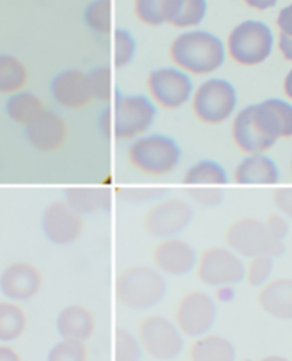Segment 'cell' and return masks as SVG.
<instances>
[{
	"label": "cell",
	"mask_w": 292,
	"mask_h": 361,
	"mask_svg": "<svg viewBox=\"0 0 292 361\" xmlns=\"http://www.w3.org/2000/svg\"><path fill=\"white\" fill-rule=\"evenodd\" d=\"M169 58L176 68L190 76H207L224 65L226 49L219 36L208 30L190 29L172 40Z\"/></svg>",
	"instance_id": "obj_1"
},
{
	"label": "cell",
	"mask_w": 292,
	"mask_h": 361,
	"mask_svg": "<svg viewBox=\"0 0 292 361\" xmlns=\"http://www.w3.org/2000/svg\"><path fill=\"white\" fill-rule=\"evenodd\" d=\"M166 293L164 276L154 265L136 264L121 269L115 279V297L130 311H146L158 305Z\"/></svg>",
	"instance_id": "obj_2"
},
{
	"label": "cell",
	"mask_w": 292,
	"mask_h": 361,
	"mask_svg": "<svg viewBox=\"0 0 292 361\" xmlns=\"http://www.w3.org/2000/svg\"><path fill=\"white\" fill-rule=\"evenodd\" d=\"M178 142L162 133H150L135 140L128 148V161L138 172L161 178L172 173L181 162Z\"/></svg>",
	"instance_id": "obj_3"
},
{
	"label": "cell",
	"mask_w": 292,
	"mask_h": 361,
	"mask_svg": "<svg viewBox=\"0 0 292 361\" xmlns=\"http://www.w3.org/2000/svg\"><path fill=\"white\" fill-rule=\"evenodd\" d=\"M275 37L271 27L255 19L242 20L228 35L226 55L239 66H258L274 51Z\"/></svg>",
	"instance_id": "obj_4"
},
{
	"label": "cell",
	"mask_w": 292,
	"mask_h": 361,
	"mask_svg": "<svg viewBox=\"0 0 292 361\" xmlns=\"http://www.w3.org/2000/svg\"><path fill=\"white\" fill-rule=\"evenodd\" d=\"M226 247L242 258L257 255L279 257L285 251L281 240L272 238L264 225V221L254 216H241L233 219L225 230Z\"/></svg>",
	"instance_id": "obj_5"
},
{
	"label": "cell",
	"mask_w": 292,
	"mask_h": 361,
	"mask_svg": "<svg viewBox=\"0 0 292 361\" xmlns=\"http://www.w3.org/2000/svg\"><path fill=\"white\" fill-rule=\"evenodd\" d=\"M192 112L205 125H221L236 111L238 94L235 86L222 78H209L193 90Z\"/></svg>",
	"instance_id": "obj_6"
},
{
	"label": "cell",
	"mask_w": 292,
	"mask_h": 361,
	"mask_svg": "<svg viewBox=\"0 0 292 361\" xmlns=\"http://www.w3.org/2000/svg\"><path fill=\"white\" fill-rule=\"evenodd\" d=\"M135 334L142 351L155 360H174L183 350V336L172 320L161 314H148L142 317Z\"/></svg>",
	"instance_id": "obj_7"
},
{
	"label": "cell",
	"mask_w": 292,
	"mask_h": 361,
	"mask_svg": "<svg viewBox=\"0 0 292 361\" xmlns=\"http://www.w3.org/2000/svg\"><path fill=\"white\" fill-rule=\"evenodd\" d=\"M195 276L207 287L236 286L245 279V262L228 247H208L198 254Z\"/></svg>",
	"instance_id": "obj_8"
},
{
	"label": "cell",
	"mask_w": 292,
	"mask_h": 361,
	"mask_svg": "<svg viewBox=\"0 0 292 361\" xmlns=\"http://www.w3.org/2000/svg\"><path fill=\"white\" fill-rule=\"evenodd\" d=\"M217 302L202 290L185 293L174 308V323L183 337L197 338L211 331L217 322Z\"/></svg>",
	"instance_id": "obj_9"
},
{
	"label": "cell",
	"mask_w": 292,
	"mask_h": 361,
	"mask_svg": "<svg viewBox=\"0 0 292 361\" xmlns=\"http://www.w3.org/2000/svg\"><path fill=\"white\" fill-rule=\"evenodd\" d=\"M157 105L150 97H118L114 112V133L118 141H135L148 132L157 118Z\"/></svg>",
	"instance_id": "obj_10"
},
{
	"label": "cell",
	"mask_w": 292,
	"mask_h": 361,
	"mask_svg": "<svg viewBox=\"0 0 292 361\" xmlns=\"http://www.w3.org/2000/svg\"><path fill=\"white\" fill-rule=\"evenodd\" d=\"M146 89L157 106L176 111L185 106L193 95L190 75L176 66H164L152 71L146 78Z\"/></svg>",
	"instance_id": "obj_11"
},
{
	"label": "cell",
	"mask_w": 292,
	"mask_h": 361,
	"mask_svg": "<svg viewBox=\"0 0 292 361\" xmlns=\"http://www.w3.org/2000/svg\"><path fill=\"white\" fill-rule=\"evenodd\" d=\"M192 215L193 211L188 201L178 197L164 198L143 214L142 227L146 234L158 240L176 237L188 227Z\"/></svg>",
	"instance_id": "obj_12"
},
{
	"label": "cell",
	"mask_w": 292,
	"mask_h": 361,
	"mask_svg": "<svg viewBox=\"0 0 292 361\" xmlns=\"http://www.w3.org/2000/svg\"><path fill=\"white\" fill-rule=\"evenodd\" d=\"M83 215L76 212L65 200L49 204L42 214L44 237L56 245H69L83 233Z\"/></svg>",
	"instance_id": "obj_13"
},
{
	"label": "cell",
	"mask_w": 292,
	"mask_h": 361,
	"mask_svg": "<svg viewBox=\"0 0 292 361\" xmlns=\"http://www.w3.org/2000/svg\"><path fill=\"white\" fill-rule=\"evenodd\" d=\"M151 259L162 276L183 277L195 269L198 254L186 240L169 237L158 240L152 248Z\"/></svg>",
	"instance_id": "obj_14"
},
{
	"label": "cell",
	"mask_w": 292,
	"mask_h": 361,
	"mask_svg": "<svg viewBox=\"0 0 292 361\" xmlns=\"http://www.w3.org/2000/svg\"><path fill=\"white\" fill-rule=\"evenodd\" d=\"M69 130L63 118L55 112L44 111L26 126L29 144L43 154H54L68 142Z\"/></svg>",
	"instance_id": "obj_15"
},
{
	"label": "cell",
	"mask_w": 292,
	"mask_h": 361,
	"mask_svg": "<svg viewBox=\"0 0 292 361\" xmlns=\"http://www.w3.org/2000/svg\"><path fill=\"white\" fill-rule=\"evenodd\" d=\"M231 137L235 147L245 155L267 154L276 142L261 130L254 118V106L248 105L238 111L231 126Z\"/></svg>",
	"instance_id": "obj_16"
},
{
	"label": "cell",
	"mask_w": 292,
	"mask_h": 361,
	"mask_svg": "<svg viewBox=\"0 0 292 361\" xmlns=\"http://www.w3.org/2000/svg\"><path fill=\"white\" fill-rule=\"evenodd\" d=\"M43 283L42 271L29 261H19L9 265L0 277V288L13 301L33 298L42 290Z\"/></svg>",
	"instance_id": "obj_17"
},
{
	"label": "cell",
	"mask_w": 292,
	"mask_h": 361,
	"mask_svg": "<svg viewBox=\"0 0 292 361\" xmlns=\"http://www.w3.org/2000/svg\"><path fill=\"white\" fill-rule=\"evenodd\" d=\"M254 106V118L268 138H292V104L279 98H269Z\"/></svg>",
	"instance_id": "obj_18"
},
{
	"label": "cell",
	"mask_w": 292,
	"mask_h": 361,
	"mask_svg": "<svg viewBox=\"0 0 292 361\" xmlns=\"http://www.w3.org/2000/svg\"><path fill=\"white\" fill-rule=\"evenodd\" d=\"M51 94L52 98L66 109H82L92 102L87 75L76 69L58 73L51 83Z\"/></svg>",
	"instance_id": "obj_19"
},
{
	"label": "cell",
	"mask_w": 292,
	"mask_h": 361,
	"mask_svg": "<svg viewBox=\"0 0 292 361\" xmlns=\"http://www.w3.org/2000/svg\"><path fill=\"white\" fill-rule=\"evenodd\" d=\"M257 301L269 317L284 322L292 320V279H271L260 288Z\"/></svg>",
	"instance_id": "obj_20"
},
{
	"label": "cell",
	"mask_w": 292,
	"mask_h": 361,
	"mask_svg": "<svg viewBox=\"0 0 292 361\" xmlns=\"http://www.w3.org/2000/svg\"><path fill=\"white\" fill-rule=\"evenodd\" d=\"M232 178L238 185H275L279 169L265 154L247 155L235 166Z\"/></svg>",
	"instance_id": "obj_21"
},
{
	"label": "cell",
	"mask_w": 292,
	"mask_h": 361,
	"mask_svg": "<svg viewBox=\"0 0 292 361\" xmlns=\"http://www.w3.org/2000/svg\"><path fill=\"white\" fill-rule=\"evenodd\" d=\"M56 330L62 338L86 343L96 331V317L87 307L71 304L63 307L58 314Z\"/></svg>",
	"instance_id": "obj_22"
},
{
	"label": "cell",
	"mask_w": 292,
	"mask_h": 361,
	"mask_svg": "<svg viewBox=\"0 0 292 361\" xmlns=\"http://www.w3.org/2000/svg\"><path fill=\"white\" fill-rule=\"evenodd\" d=\"M189 361H235L236 350L224 336L207 333L193 338L188 350Z\"/></svg>",
	"instance_id": "obj_23"
},
{
	"label": "cell",
	"mask_w": 292,
	"mask_h": 361,
	"mask_svg": "<svg viewBox=\"0 0 292 361\" xmlns=\"http://www.w3.org/2000/svg\"><path fill=\"white\" fill-rule=\"evenodd\" d=\"M65 201L80 215H87L108 209L111 192L105 187H75L65 191Z\"/></svg>",
	"instance_id": "obj_24"
},
{
	"label": "cell",
	"mask_w": 292,
	"mask_h": 361,
	"mask_svg": "<svg viewBox=\"0 0 292 361\" xmlns=\"http://www.w3.org/2000/svg\"><path fill=\"white\" fill-rule=\"evenodd\" d=\"M181 0H133V13L146 26L171 23L175 18Z\"/></svg>",
	"instance_id": "obj_25"
},
{
	"label": "cell",
	"mask_w": 292,
	"mask_h": 361,
	"mask_svg": "<svg viewBox=\"0 0 292 361\" xmlns=\"http://www.w3.org/2000/svg\"><path fill=\"white\" fill-rule=\"evenodd\" d=\"M183 184L190 187H221L228 184V173L221 164L202 159L188 168L183 175Z\"/></svg>",
	"instance_id": "obj_26"
},
{
	"label": "cell",
	"mask_w": 292,
	"mask_h": 361,
	"mask_svg": "<svg viewBox=\"0 0 292 361\" xmlns=\"http://www.w3.org/2000/svg\"><path fill=\"white\" fill-rule=\"evenodd\" d=\"M6 111L12 121H15L19 125L28 126L40 114H43L46 108L43 101L37 95L22 90V92L11 95L6 104Z\"/></svg>",
	"instance_id": "obj_27"
},
{
	"label": "cell",
	"mask_w": 292,
	"mask_h": 361,
	"mask_svg": "<svg viewBox=\"0 0 292 361\" xmlns=\"http://www.w3.org/2000/svg\"><path fill=\"white\" fill-rule=\"evenodd\" d=\"M25 65L12 55H0V94L15 95L28 85Z\"/></svg>",
	"instance_id": "obj_28"
},
{
	"label": "cell",
	"mask_w": 292,
	"mask_h": 361,
	"mask_svg": "<svg viewBox=\"0 0 292 361\" xmlns=\"http://www.w3.org/2000/svg\"><path fill=\"white\" fill-rule=\"evenodd\" d=\"M28 327L25 310L12 301L0 302V341L18 340Z\"/></svg>",
	"instance_id": "obj_29"
},
{
	"label": "cell",
	"mask_w": 292,
	"mask_h": 361,
	"mask_svg": "<svg viewBox=\"0 0 292 361\" xmlns=\"http://www.w3.org/2000/svg\"><path fill=\"white\" fill-rule=\"evenodd\" d=\"M208 13L207 0H181L178 12L171 26L182 30H190L200 26Z\"/></svg>",
	"instance_id": "obj_30"
},
{
	"label": "cell",
	"mask_w": 292,
	"mask_h": 361,
	"mask_svg": "<svg viewBox=\"0 0 292 361\" xmlns=\"http://www.w3.org/2000/svg\"><path fill=\"white\" fill-rule=\"evenodd\" d=\"M86 26L99 35H109L112 30V0H93L83 15Z\"/></svg>",
	"instance_id": "obj_31"
},
{
	"label": "cell",
	"mask_w": 292,
	"mask_h": 361,
	"mask_svg": "<svg viewBox=\"0 0 292 361\" xmlns=\"http://www.w3.org/2000/svg\"><path fill=\"white\" fill-rule=\"evenodd\" d=\"M87 75V87L92 101L108 104L112 99V71L109 66H99Z\"/></svg>",
	"instance_id": "obj_32"
},
{
	"label": "cell",
	"mask_w": 292,
	"mask_h": 361,
	"mask_svg": "<svg viewBox=\"0 0 292 361\" xmlns=\"http://www.w3.org/2000/svg\"><path fill=\"white\" fill-rule=\"evenodd\" d=\"M47 361H89V348L85 341L61 338L49 350Z\"/></svg>",
	"instance_id": "obj_33"
},
{
	"label": "cell",
	"mask_w": 292,
	"mask_h": 361,
	"mask_svg": "<svg viewBox=\"0 0 292 361\" xmlns=\"http://www.w3.org/2000/svg\"><path fill=\"white\" fill-rule=\"evenodd\" d=\"M274 258L269 255H257L248 258L245 264V279L251 287L261 288L265 283L272 279L274 273Z\"/></svg>",
	"instance_id": "obj_34"
},
{
	"label": "cell",
	"mask_w": 292,
	"mask_h": 361,
	"mask_svg": "<svg viewBox=\"0 0 292 361\" xmlns=\"http://www.w3.org/2000/svg\"><path fill=\"white\" fill-rule=\"evenodd\" d=\"M142 353L136 334H132L125 329H116L115 361H139Z\"/></svg>",
	"instance_id": "obj_35"
},
{
	"label": "cell",
	"mask_w": 292,
	"mask_h": 361,
	"mask_svg": "<svg viewBox=\"0 0 292 361\" xmlns=\"http://www.w3.org/2000/svg\"><path fill=\"white\" fill-rule=\"evenodd\" d=\"M136 54V40L126 29L115 32V66H126Z\"/></svg>",
	"instance_id": "obj_36"
},
{
	"label": "cell",
	"mask_w": 292,
	"mask_h": 361,
	"mask_svg": "<svg viewBox=\"0 0 292 361\" xmlns=\"http://www.w3.org/2000/svg\"><path fill=\"white\" fill-rule=\"evenodd\" d=\"M188 197L202 207H217L222 202V191L217 187H192L186 191Z\"/></svg>",
	"instance_id": "obj_37"
},
{
	"label": "cell",
	"mask_w": 292,
	"mask_h": 361,
	"mask_svg": "<svg viewBox=\"0 0 292 361\" xmlns=\"http://www.w3.org/2000/svg\"><path fill=\"white\" fill-rule=\"evenodd\" d=\"M264 225H265V228H267L268 234H269L272 238H276V240L284 241V238L288 235V231H289L288 221H286V218H285L282 214H279V212H272V214H269V215L265 218Z\"/></svg>",
	"instance_id": "obj_38"
},
{
	"label": "cell",
	"mask_w": 292,
	"mask_h": 361,
	"mask_svg": "<svg viewBox=\"0 0 292 361\" xmlns=\"http://www.w3.org/2000/svg\"><path fill=\"white\" fill-rule=\"evenodd\" d=\"M272 202L279 214L292 219V187H281L274 190Z\"/></svg>",
	"instance_id": "obj_39"
},
{
	"label": "cell",
	"mask_w": 292,
	"mask_h": 361,
	"mask_svg": "<svg viewBox=\"0 0 292 361\" xmlns=\"http://www.w3.org/2000/svg\"><path fill=\"white\" fill-rule=\"evenodd\" d=\"M122 197L128 201H151L162 195L159 188H125L122 190Z\"/></svg>",
	"instance_id": "obj_40"
},
{
	"label": "cell",
	"mask_w": 292,
	"mask_h": 361,
	"mask_svg": "<svg viewBox=\"0 0 292 361\" xmlns=\"http://www.w3.org/2000/svg\"><path fill=\"white\" fill-rule=\"evenodd\" d=\"M276 26L279 33L292 37V4L279 11L276 16Z\"/></svg>",
	"instance_id": "obj_41"
},
{
	"label": "cell",
	"mask_w": 292,
	"mask_h": 361,
	"mask_svg": "<svg viewBox=\"0 0 292 361\" xmlns=\"http://www.w3.org/2000/svg\"><path fill=\"white\" fill-rule=\"evenodd\" d=\"M278 49H279V52H281V55L285 61L292 62V37L279 33Z\"/></svg>",
	"instance_id": "obj_42"
},
{
	"label": "cell",
	"mask_w": 292,
	"mask_h": 361,
	"mask_svg": "<svg viewBox=\"0 0 292 361\" xmlns=\"http://www.w3.org/2000/svg\"><path fill=\"white\" fill-rule=\"evenodd\" d=\"M242 2L251 9L262 12V11L272 9L279 2V0H242Z\"/></svg>",
	"instance_id": "obj_43"
},
{
	"label": "cell",
	"mask_w": 292,
	"mask_h": 361,
	"mask_svg": "<svg viewBox=\"0 0 292 361\" xmlns=\"http://www.w3.org/2000/svg\"><path fill=\"white\" fill-rule=\"evenodd\" d=\"M235 295L233 287L232 286H222V287H217L214 288V300L215 301H221V302H226L231 301Z\"/></svg>",
	"instance_id": "obj_44"
},
{
	"label": "cell",
	"mask_w": 292,
	"mask_h": 361,
	"mask_svg": "<svg viewBox=\"0 0 292 361\" xmlns=\"http://www.w3.org/2000/svg\"><path fill=\"white\" fill-rule=\"evenodd\" d=\"M0 361H22V357L15 348L9 345H0Z\"/></svg>",
	"instance_id": "obj_45"
},
{
	"label": "cell",
	"mask_w": 292,
	"mask_h": 361,
	"mask_svg": "<svg viewBox=\"0 0 292 361\" xmlns=\"http://www.w3.org/2000/svg\"><path fill=\"white\" fill-rule=\"evenodd\" d=\"M112 115H111V109L107 108L104 111V114L99 116V128L101 130L104 132V135H107V137H109L111 135V128H112Z\"/></svg>",
	"instance_id": "obj_46"
},
{
	"label": "cell",
	"mask_w": 292,
	"mask_h": 361,
	"mask_svg": "<svg viewBox=\"0 0 292 361\" xmlns=\"http://www.w3.org/2000/svg\"><path fill=\"white\" fill-rule=\"evenodd\" d=\"M282 87H284L285 97L292 102V69L286 73V76H285V79H284Z\"/></svg>",
	"instance_id": "obj_47"
},
{
	"label": "cell",
	"mask_w": 292,
	"mask_h": 361,
	"mask_svg": "<svg viewBox=\"0 0 292 361\" xmlns=\"http://www.w3.org/2000/svg\"><path fill=\"white\" fill-rule=\"evenodd\" d=\"M257 361H291V360H288L286 357L279 355V354H265V355L260 357Z\"/></svg>",
	"instance_id": "obj_48"
},
{
	"label": "cell",
	"mask_w": 292,
	"mask_h": 361,
	"mask_svg": "<svg viewBox=\"0 0 292 361\" xmlns=\"http://www.w3.org/2000/svg\"><path fill=\"white\" fill-rule=\"evenodd\" d=\"M239 361H253V360H248V358H243V360H239Z\"/></svg>",
	"instance_id": "obj_49"
},
{
	"label": "cell",
	"mask_w": 292,
	"mask_h": 361,
	"mask_svg": "<svg viewBox=\"0 0 292 361\" xmlns=\"http://www.w3.org/2000/svg\"><path fill=\"white\" fill-rule=\"evenodd\" d=\"M289 168H291V175H292V159H291V166Z\"/></svg>",
	"instance_id": "obj_50"
}]
</instances>
